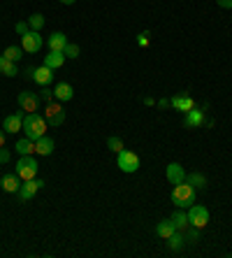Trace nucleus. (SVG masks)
I'll return each mask as SVG.
<instances>
[{"label":"nucleus","mask_w":232,"mask_h":258,"mask_svg":"<svg viewBox=\"0 0 232 258\" xmlns=\"http://www.w3.org/2000/svg\"><path fill=\"white\" fill-rule=\"evenodd\" d=\"M195 186H190L186 179L184 181H179V184H174V188H172V205H177L179 209H186V207L195 205Z\"/></svg>","instance_id":"obj_1"},{"label":"nucleus","mask_w":232,"mask_h":258,"mask_svg":"<svg viewBox=\"0 0 232 258\" xmlns=\"http://www.w3.org/2000/svg\"><path fill=\"white\" fill-rule=\"evenodd\" d=\"M46 126H49V124H46V119L42 114H37V112L23 116V135L30 137L33 142L40 140V137L46 133Z\"/></svg>","instance_id":"obj_2"},{"label":"nucleus","mask_w":232,"mask_h":258,"mask_svg":"<svg viewBox=\"0 0 232 258\" xmlns=\"http://www.w3.org/2000/svg\"><path fill=\"white\" fill-rule=\"evenodd\" d=\"M37 172H40V163L37 158L30 154V156H21L17 163V175L21 181H28V179H35Z\"/></svg>","instance_id":"obj_3"},{"label":"nucleus","mask_w":232,"mask_h":258,"mask_svg":"<svg viewBox=\"0 0 232 258\" xmlns=\"http://www.w3.org/2000/svg\"><path fill=\"white\" fill-rule=\"evenodd\" d=\"M118 158H116V163H118V168H121V172H125V175H133V172H137L139 170V156L135 152H128V149H123V152L116 154Z\"/></svg>","instance_id":"obj_4"},{"label":"nucleus","mask_w":232,"mask_h":258,"mask_svg":"<svg viewBox=\"0 0 232 258\" xmlns=\"http://www.w3.org/2000/svg\"><path fill=\"white\" fill-rule=\"evenodd\" d=\"M45 119L51 128H61L65 121V109L61 107V103H46L45 107Z\"/></svg>","instance_id":"obj_5"},{"label":"nucleus","mask_w":232,"mask_h":258,"mask_svg":"<svg viewBox=\"0 0 232 258\" xmlns=\"http://www.w3.org/2000/svg\"><path fill=\"white\" fill-rule=\"evenodd\" d=\"M188 223L190 226H195V228H205L207 223H209V209L207 207H202V205H190L188 207Z\"/></svg>","instance_id":"obj_6"},{"label":"nucleus","mask_w":232,"mask_h":258,"mask_svg":"<svg viewBox=\"0 0 232 258\" xmlns=\"http://www.w3.org/2000/svg\"><path fill=\"white\" fill-rule=\"evenodd\" d=\"M17 103H19V109H23L26 114H33L40 109V96L33 93V91H21L17 96Z\"/></svg>","instance_id":"obj_7"},{"label":"nucleus","mask_w":232,"mask_h":258,"mask_svg":"<svg viewBox=\"0 0 232 258\" xmlns=\"http://www.w3.org/2000/svg\"><path fill=\"white\" fill-rule=\"evenodd\" d=\"M45 186V181L42 179H28V181H21V186H19V191H17V196H19V200L23 203V200H30V198H35V193L40 191V188Z\"/></svg>","instance_id":"obj_8"},{"label":"nucleus","mask_w":232,"mask_h":258,"mask_svg":"<svg viewBox=\"0 0 232 258\" xmlns=\"http://www.w3.org/2000/svg\"><path fill=\"white\" fill-rule=\"evenodd\" d=\"M21 49L26 53H37L42 49V35L40 30H28L26 35H21Z\"/></svg>","instance_id":"obj_9"},{"label":"nucleus","mask_w":232,"mask_h":258,"mask_svg":"<svg viewBox=\"0 0 232 258\" xmlns=\"http://www.w3.org/2000/svg\"><path fill=\"white\" fill-rule=\"evenodd\" d=\"M23 116H26V112L23 109H19V112H14V114L5 116V121H2V130L5 133H19V130H23Z\"/></svg>","instance_id":"obj_10"},{"label":"nucleus","mask_w":232,"mask_h":258,"mask_svg":"<svg viewBox=\"0 0 232 258\" xmlns=\"http://www.w3.org/2000/svg\"><path fill=\"white\" fill-rule=\"evenodd\" d=\"M170 103H172L174 109H179V112H190V109L195 107V100L190 98V93H179V96H174Z\"/></svg>","instance_id":"obj_11"},{"label":"nucleus","mask_w":232,"mask_h":258,"mask_svg":"<svg viewBox=\"0 0 232 258\" xmlns=\"http://www.w3.org/2000/svg\"><path fill=\"white\" fill-rule=\"evenodd\" d=\"M205 124H207V119H205V112H202V109L193 107L190 112H186L184 126H188V128H200V126H205Z\"/></svg>","instance_id":"obj_12"},{"label":"nucleus","mask_w":232,"mask_h":258,"mask_svg":"<svg viewBox=\"0 0 232 258\" xmlns=\"http://www.w3.org/2000/svg\"><path fill=\"white\" fill-rule=\"evenodd\" d=\"M54 98L58 100V103H70V100L74 98V89H72L68 81H58L54 89Z\"/></svg>","instance_id":"obj_13"},{"label":"nucleus","mask_w":232,"mask_h":258,"mask_svg":"<svg viewBox=\"0 0 232 258\" xmlns=\"http://www.w3.org/2000/svg\"><path fill=\"white\" fill-rule=\"evenodd\" d=\"M54 140L49 135H42L40 140H35V154L37 156H51L54 154Z\"/></svg>","instance_id":"obj_14"},{"label":"nucleus","mask_w":232,"mask_h":258,"mask_svg":"<svg viewBox=\"0 0 232 258\" xmlns=\"http://www.w3.org/2000/svg\"><path fill=\"white\" fill-rule=\"evenodd\" d=\"M33 81H37L40 86H46V84H51V81H54V70H51V68H46V65H40V68H35Z\"/></svg>","instance_id":"obj_15"},{"label":"nucleus","mask_w":232,"mask_h":258,"mask_svg":"<svg viewBox=\"0 0 232 258\" xmlns=\"http://www.w3.org/2000/svg\"><path fill=\"white\" fill-rule=\"evenodd\" d=\"M165 175H167V181L174 186V184H179V181H184V179H186V170L181 168L179 163H170Z\"/></svg>","instance_id":"obj_16"},{"label":"nucleus","mask_w":232,"mask_h":258,"mask_svg":"<svg viewBox=\"0 0 232 258\" xmlns=\"http://www.w3.org/2000/svg\"><path fill=\"white\" fill-rule=\"evenodd\" d=\"M0 186H2L5 193H17L19 186H21V179H19L17 172L14 175H5V177L0 179Z\"/></svg>","instance_id":"obj_17"},{"label":"nucleus","mask_w":232,"mask_h":258,"mask_svg":"<svg viewBox=\"0 0 232 258\" xmlns=\"http://www.w3.org/2000/svg\"><path fill=\"white\" fill-rule=\"evenodd\" d=\"M68 45V37L65 33H51L49 40H46V47H49V52H63Z\"/></svg>","instance_id":"obj_18"},{"label":"nucleus","mask_w":232,"mask_h":258,"mask_svg":"<svg viewBox=\"0 0 232 258\" xmlns=\"http://www.w3.org/2000/svg\"><path fill=\"white\" fill-rule=\"evenodd\" d=\"M63 63H65V53H63V52H49L45 56V65H46V68H51V70L63 68Z\"/></svg>","instance_id":"obj_19"},{"label":"nucleus","mask_w":232,"mask_h":258,"mask_svg":"<svg viewBox=\"0 0 232 258\" xmlns=\"http://www.w3.org/2000/svg\"><path fill=\"white\" fill-rule=\"evenodd\" d=\"M174 231H177V228H174L172 219H162V221L156 223V235H158V237H162V240H167V237H170Z\"/></svg>","instance_id":"obj_20"},{"label":"nucleus","mask_w":232,"mask_h":258,"mask_svg":"<svg viewBox=\"0 0 232 258\" xmlns=\"http://www.w3.org/2000/svg\"><path fill=\"white\" fill-rule=\"evenodd\" d=\"M0 75H5V77H17V75H19L17 63L9 61V58H5L2 53H0Z\"/></svg>","instance_id":"obj_21"},{"label":"nucleus","mask_w":232,"mask_h":258,"mask_svg":"<svg viewBox=\"0 0 232 258\" xmlns=\"http://www.w3.org/2000/svg\"><path fill=\"white\" fill-rule=\"evenodd\" d=\"M17 154L19 156H30V154H35V142H33L30 137L17 140Z\"/></svg>","instance_id":"obj_22"},{"label":"nucleus","mask_w":232,"mask_h":258,"mask_svg":"<svg viewBox=\"0 0 232 258\" xmlns=\"http://www.w3.org/2000/svg\"><path fill=\"white\" fill-rule=\"evenodd\" d=\"M167 247H170V251H181L186 247V237L181 235V231H174L170 237H167Z\"/></svg>","instance_id":"obj_23"},{"label":"nucleus","mask_w":232,"mask_h":258,"mask_svg":"<svg viewBox=\"0 0 232 258\" xmlns=\"http://www.w3.org/2000/svg\"><path fill=\"white\" fill-rule=\"evenodd\" d=\"M172 223H174V228H177V231H186L188 226H190V223H188V214L184 212V209H179L177 207V212L172 214Z\"/></svg>","instance_id":"obj_24"},{"label":"nucleus","mask_w":232,"mask_h":258,"mask_svg":"<svg viewBox=\"0 0 232 258\" xmlns=\"http://www.w3.org/2000/svg\"><path fill=\"white\" fill-rule=\"evenodd\" d=\"M186 181L190 184V186H195V191L207 186V177L205 175H200V172H190V175H186Z\"/></svg>","instance_id":"obj_25"},{"label":"nucleus","mask_w":232,"mask_h":258,"mask_svg":"<svg viewBox=\"0 0 232 258\" xmlns=\"http://www.w3.org/2000/svg\"><path fill=\"white\" fill-rule=\"evenodd\" d=\"M2 56H5V58H9V61H21V56H23V49H21V47H7V49H5V52H2Z\"/></svg>","instance_id":"obj_26"},{"label":"nucleus","mask_w":232,"mask_h":258,"mask_svg":"<svg viewBox=\"0 0 232 258\" xmlns=\"http://www.w3.org/2000/svg\"><path fill=\"white\" fill-rule=\"evenodd\" d=\"M28 26H30V30H42L45 28V17L42 14H30L28 17Z\"/></svg>","instance_id":"obj_27"},{"label":"nucleus","mask_w":232,"mask_h":258,"mask_svg":"<svg viewBox=\"0 0 232 258\" xmlns=\"http://www.w3.org/2000/svg\"><path fill=\"white\" fill-rule=\"evenodd\" d=\"M184 232H186V235H184V237H186V244H197V240H200V228L188 226Z\"/></svg>","instance_id":"obj_28"},{"label":"nucleus","mask_w":232,"mask_h":258,"mask_svg":"<svg viewBox=\"0 0 232 258\" xmlns=\"http://www.w3.org/2000/svg\"><path fill=\"white\" fill-rule=\"evenodd\" d=\"M63 53H65V58H79L81 49H79V45H74V42H68V45H65V49H63Z\"/></svg>","instance_id":"obj_29"},{"label":"nucleus","mask_w":232,"mask_h":258,"mask_svg":"<svg viewBox=\"0 0 232 258\" xmlns=\"http://www.w3.org/2000/svg\"><path fill=\"white\" fill-rule=\"evenodd\" d=\"M107 147H109V149H112L114 154H118V152H123V149H125V147H123V140H121V137H116V135H112V137L107 140Z\"/></svg>","instance_id":"obj_30"},{"label":"nucleus","mask_w":232,"mask_h":258,"mask_svg":"<svg viewBox=\"0 0 232 258\" xmlns=\"http://www.w3.org/2000/svg\"><path fill=\"white\" fill-rule=\"evenodd\" d=\"M40 100H42V103H54V91L51 89H46V86H42V93H40Z\"/></svg>","instance_id":"obj_31"},{"label":"nucleus","mask_w":232,"mask_h":258,"mask_svg":"<svg viewBox=\"0 0 232 258\" xmlns=\"http://www.w3.org/2000/svg\"><path fill=\"white\" fill-rule=\"evenodd\" d=\"M14 30H17L19 35H26L28 30H30V26H28V21H19L17 26H14Z\"/></svg>","instance_id":"obj_32"},{"label":"nucleus","mask_w":232,"mask_h":258,"mask_svg":"<svg viewBox=\"0 0 232 258\" xmlns=\"http://www.w3.org/2000/svg\"><path fill=\"white\" fill-rule=\"evenodd\" d=\"M7 163H9V152L2 147V149H0V165H7Z\"/></svg>","instance_id":"obj_33"},{"label":"nucleus","mask_w":232,"mask_h":258,"mask_svg":"<svg viewBox=\"0 0 232 258\" xmlns=\"http://www.w3.org/2000/svg\"><path fill=\"white\" fill-rule=\"evenodd\" d=\"M137 42H139V47H149V30H144L142 35L137 37Z\"/></svg>","instance_id":"obj_34"},{"label":"nucleus","mask_w":232,"mask_h":258,"mask_svg":"<svg viewBox=\"0 0 232 258\" xmlns=\"http://www.w3.org/2000/svg\"><path fill=\"white\" fill-rule=\"evenodd\" d=\"M216 2H218V7H223V9L232 7V0H216Z\"/></svg>","instance_id":"obj_35"},{"label":"nucleus","mask_w":232,"mask_h":258,"mask_svg":"<svg viewBox=\"0 0 232 258\" xmlns=\"http://www.w3.org/2000/svg\"><path fill=\"white\" fill-rule=\"evenodd\" d=\"M23 75H26L28 79H33V75H35V68H33V65H28L26 70H23Z\"/></svg>","instance_id":"obj_36"},{"label":"nucleus","mask_w":232,"mask_h":258,"mask_svg":"<svg viewBox=\"0 0 232 258\" xmlns=\"http://www.w3.org/2000/svg\"><path fill=\"white\" fill-rule=\"evenodd\" d=\"M172 103L167 98H162V100H158V107H161V109H167V107H170Z\"/></svg>","instance_id":"obj_37"},{"label":"nucleus","mask_w":232,"mask_h":258,"mask_svg":"<svg viewBox=\"0 0 232 258\" xmlns=\"http://www.w3.org/2000/svg\"><path fill=\"white\" fill-rule=\"evenodd\" d=\"M5 135H7V133H5V130H0V149L5 147Z\"/></svg>","instance_id":"obj_38"},{"label":"nucleus","mask_w":232,"mask_h":258,"mask_svg":"<svg viewBox=\"0 0 232 258\" xmlns=\"http://www.w3.org/2000/svg\"><path fill=\"white\" fill-rule=\"evenodd\" d=\"M63 5H74V2H77V0H61Z\"/></svg>","instance_id":"obj_39"}]
</instances>
